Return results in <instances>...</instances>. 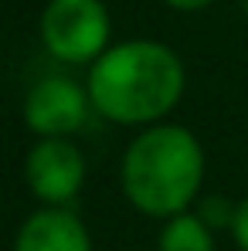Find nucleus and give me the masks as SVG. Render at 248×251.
I'll return each mask as SVG.
<instances>
[{
	"instance_id": "10",
	"label": "nucleus",
	"mask_w": 248,
	"mask_h": 251,
	"mask_svg": "<svg viewBox=\"0 0 248 251\" xmlns=\"http://www.w3.org/2000/svg\"><path fill=\"white\" fill-rule=\"evenodd\" d=\"M166 7H173V10H204L211 7L214 0H164Z\"/></svg>"
},
{
	"instance_id": "1",
	"label": "nucleus",
	"mask_w": 248,
	"mask_h": 251,
	"mask_svg": "<svg viewBox=\"0 0 248 251\" xmlns=\"http://www.w3.org/2000/svg\"><path fill=\"white\" fill-rule=\"evenodd\" d=\"M184 61L160 41H123L88 65L92 109L116 126H153L184 95Z\"/></svg>"
},
{
	"instance_id": "6",
	"label": "nucleus",
	"mask_w": 248,
	"mask_h": 251,
	"mask_svg": "<svg viewBox=\"0 0 248 251\" xmlns=\"http://www.w3.org/2000/svg\"><path fill=\"white\" fill-rule=\"evenodd\" d=\"M14 251H92V238L68 207L44 204L21 224Z\"/></svg>"
},
{
	"instance_id": "7",
	"label": "nucleus",
	"mask_w": 248,
	"mask_h": 251,
	"mask_svg": "<svg viewBox=\"0 0 248 251\" xmlns=\"http://www.w3.org/2000/svg\"><path fill=\"white\" fill-rule=\"evenodd\" d=\"M157 251H214V227L201 214L180 210V214L166 217Z\"/></svg>"
},
{
	"instance_id": "9",
	"label": "nucleus",
	"mask_w": 248,
	"mask_h": 251,
	"mask_svg": "<svg viewBox=\"0 0 248 251\" xmlns=\"http://www.w3.org/2000/svg\"><path fill=\"white\" fill-rule=\"evenodd\" d=\"M231 234H235V245H238L242 251H248V197H245V201H238V207H235Z\"/></svg>"
},
{
	"instance_id": "4",
	"label": "nucleus",
	"mask_w": 248,
	"mask_h": 251,
	"mask_svg": "<svg viewBox=\"0 0 248 251\" xmlns=\"http://www.w3.org/2000/svg\"><path fill=\"white\" fill-rule=\"evenodd\" d=\"M24 176L41 204L65 207L85 183V156L68 136H41L24 160Z\"/></svg>"
},
{
	"instance_id": "3",
	"label": "nucleus",
	"mask_w": 248,
	"mask_h": 251,
	"mask_svg": "<svg viewBox=\"0 0 248 251\" xmlns=\"http://www.w3.org/2000/svg\"><path fill=\"white\" fill-rule=\"evenodd\" d=\"M109 10L102 0H51L41 10V41L51 58L92 65L109 48Z\"/></svg>"
},
{
	"instance_id": "11",
	"label": "nucleus",
	"mask_w": 248,
	"mask_h": 251,
	"mask_svg": "<svg viewBox=\"0 0 248 251\" xmlns=\"http://www.w3.org/2000/svg\"><path fill=\"white\" fill-rule=\"evenodd\" d=\"M242 7H245V14H248V0H242Z\"/></svg>"
},
{
	"instance_id": "5",
	"label": "nucleus",
	"mask_w": 248,
	"mask_h": 251,
	"mask_svg": "<svg viewBox=\"0 0 248 251\" xmlns=\"http://www.w3.org/2000/svg\"><path fill=\"white\" fill-rule=\"evenodd\" d=\"M88 88L68 75H48L24 99V123L38 136H72L88 123Z\"/></svg>"
},
{
	"instance_id": "8",
	"label": "nucleus",
	"mask_w": 248,
	"mask_h": 251,
	"mask_svg": "<svg viewBox=\"0 0 248 251\" xmlns=\"http://www.w3.org/2000/svg\"><path fill=\"white\" fill-rule=\"evenodd\" d=\"M235 207H238V204H228L224 197H207L197 214L204 217L211 227H231V221H235Z\"/></svg>"
},
{
	"instance_id": "2",
	"label": "nucleus",
	"mask_w": 248,
	"mask_h": 251,
	"mask_svg": "<svg viewBox=\"0 0 248 251\" xmlns=\"http://www.w3.org/2000/svg\"><path fill=\"white\" fill-rule=\"evenodd\" d=\"M119 183L139 214L166 221L197 201L204 183V146L184 126H146L126 146Z\"/></svg>"
}]
</instances>
